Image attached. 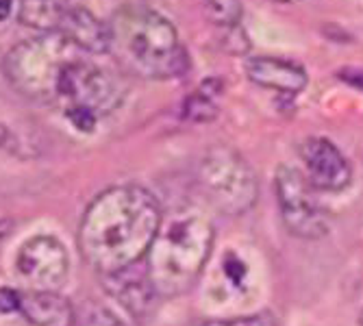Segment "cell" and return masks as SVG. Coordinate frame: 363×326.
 <instances>
[{
    "label": "cell",
    "instance_id": "1",
    "mask_svg": "<svg viewBox=\"0 0 363 326\" xmlns=\"http://www.w3.org/2000/svg\"><path fill=\"white\" fill-rule=\"evenodd\" d=\"M163 222L155 196L142 185H116L98 193L79 226V248L103 276L138 266Z\"/></svg>",
    "mask_w": 363,
    "mask_h": 326
},
{
    "label": "cell",
    "instance_id": "2",
    "mask_svg": "<svg viewBox=\"0 0 363 326\" xmlns=\"http://www.w3.org/2000/svg\"><path fill=\"white\" fill-rule=\"evenodd\" d=\"M109 24V52L133 77L166 81L183 77L189 57L170 20L148 7H122Z\"/></svg>",
    "mask_w": 363,
    "mask_h": 326
},
{
    "label": "cell",
    "instance_id": "3",
    "mask_svg": "<svg viewBox=\"0 0 363 326\" xmlns=\"http://www.w3.org/2000/svg\"><path fill=\"white\" fill-rule=\"evenodd\" d=\"M213 240V224L203 211L187 207L163 215L146 254V272L159 298H179L196 285L209 261Z\"/></svg>",
    "mask_w": 363,
    "mask_h": 326
},
{
    "label": "cell",
    "instance_id": "4",
    "mask_svg": "<svg viewBox=\"0 0 363 326\" xmlns=\"http://www.w3.org/2000/svg\"><path fill=\"white\" fill-rule=\"evenodd\" d=\"M79 52L59 33H46L13 46L3 61V72L11 87L30 101H57L61 79L70 63L81 59Z\"/></svg>",
    "mask_w": 363,
    "mask_h": 326
},
{
    "label": "cell",
    "instance_id": "5",
    "mask_svg": "<svg viewBox=\"0 0 363 326\" xmlns=\"http://www.w3.org/2000/svg\"><path fill=\"white\" fill-rule=\"evenodd\" d=\"M57 101L68 118L83 133H91L98 118L109 116L124 101V85L116 74L85 61L83 57L65 70Z\"/></svg>",
    "mask_w": 363,
    "mask_h": 326
},
{
    "label": "cell",
    "instance_id": "6",
    "mask_svg": "<svg viewBox=\"0 0 363 326\" xmlns=\"http://www.w3.org/2000/svg\"><path fill=\"white\" fill-rule=\"evenodd\" d=\"M198 179H201L207 198L226 215L248 211L259 196L252 168L244 157L226 146H218L205 154Z\"/></svg>",
    "mask_w": 363,
    "mask_h": 326
},
{
    "label": "cell",
    "instance_id": "7",
    "mask_svg": "<svg viewBox=\"0 0 363 326\" xmlns=\"http://www.w3.org/2000/svg\"><path fill=\"white\" fill-rule=\"evenodd\" d=\"M277 203L287 231L303 240H320L331 231V211L315 196V187L298 168L281 166L274 176Z\"/></svg>",
    "mask_w": 363,
    "mask_h": 326
},
{
    "label": "cell",
    "instance_id": "8",
    "mask_svg": "<svg viewBox=\"0 0 363 326\" xmlns=\"http://www.w3.org/2000/svg\"><path fill=\"white\" fill-rule=\"evenodd\" d=\"M16 270L28 285H33V289L57 291V287L68 276L70 259L57 237L38 235L20 248Z\"/></svg>",
    "mask_w": 363,
    "mask_h": 326
},
{
    "label": "cell",
    "instance_id": "9",
    "mask_svg": "<svg viewBox=\"0 0 363 326\" xmlns=\"http://www.w3.org/2000/svg\"><path fill=\"white\" fill-rule=\"evenodd\" d=\"M307 181L320 191H342L350 185L352 168L344 152L326 137H309L301 146Z\"/></svg>",
    "mask_w": 363,
    "mask_h": 326
},
{
    "label": "cell",
    "instance_id": "10",
    "mask_svg": "<svg viewBox=\"0 0 363 326\" xmlns=\"http://www.w3.org/2000/svg\"><path fill=\"white\" fill-rule=\"evenodd\" d=\"M248 79L279 94L296 96L307 87V72L298 63L281 59V57H252L246 61Z\"/></svg>",
    "mask_w": 363,
    "mask_h": 326
},
{
    "label": "cell",
    "instance_id": "11",
    "mask_svg": "<svg viewBox=\"0 0 363 326\" xmlns=\"http://www.w3.org/2000/svg\"><path fill=\"white\" fill-rule=\"evenodd\" d=\"M57 33L83 52H91V55L109 52V24L103 22L101 18H96L87 9L85 0L65 13Z\"/></svg>",
    "mask_w": 363,
    "mask_h": 326
},
{
    "label": "cell",
    "instance_id": "12",
    "mask_svg": "<svg viewBox=\"0 0 363 326\" xmlns=\"http://www.w3.org/2000/svg\"><path fill=\"white\" fill-rule=\"evenodd\" d=\"M103 279L107 283L105 285L107 291L138 320H144L155 309V300L159 296L150 285L148 272L135 274V266H133L128 270H122V272H116V274H109Z\"/></svg>",
    "mask_w": 363,
    "mask_h": 326
},
{
    "label": "cell",
    "instance_id": "13",
    "mask_svg": "<svg viewBox=\"0 0 363 326\" xmlns=\"http://www.w3.org/2000/svg\"><path fill=\"white\" fill-rule=\"evenodd\" d=\"M22 313L33 326H74L77 313L68 298H63L57 291H20V307Z\"/></svg>",
    "mask_w": 363,
    "mask_h": 326
},
{
    "label": "cell",
    "instance_id": "14",
    "mask_svg": "<svg viewBox=\"0 0 363 326\" xmlns=\"http://www.w3.org/2000/svg\"><path fill=\"white\" fill-rule=\"evenodd\" d=\"M83 0H20V20L26 26L57 33L65 13Z\"/></svg>",
    "mask_w": 363,
    "mask_h": 326
},
{
    "label": "cell",
    "instance_id": "15",
    "mask_svg": "<svg viewBox=\"0 0 363 326\" xmlns=\"http://www.w3.org/2000/svg\"><path fill=\"white\" fill-rule=\"evenodd\" d=\"M207 13L216 24H222L226 28L235 26L242 18V5L240 0H205Z\"/></svg>",
    "mask_w": 363,
    "mask_h": 326
},
{
    "label": "cell",
    "instance_id": "16",
    "mask_svg": "<svg viewBox=\"0 0 363 326\" xmlns=\"http://www.w3.org/2000/svg\"><path fill=\"white\" fill-rule=\"evenodd\" d=\"M216 105L207 91H196L185 103V118L196 120V122H207L216 116Z\"/></svg>",
    "mask_w": 363,
    "mask_h": 326
},
{
    "label": "cell",
    "instance_id": "17",
    "mask_svg": "<svg viewBox=\"0 0 363 326\" xmlns=\"http://www.w3.org/2000/svg\"><path fill=\"white\" fill-rule=\"evenodd\" d=\"M189 326H277V320L270 313H252L244 317H226V320H201Z\"/></svg>",
    "mask_w": 363,
    "mask_h": 326
},
{
    "label": "cell",
    "instance_id": "18",
    "mask_svg": "<svg viewBox=\"0 0 363 326\" xmlns=\"http://www.w3.org/2000/svg\"><path fill=\"white\" fill-rule=\"evenodd\" d=\"M79 326H126V324L113 311L105 307H94L91 311H87V315L81 320Z\"/></svg>",
    "mask_w": 363,
    "mask_h": 326
},
{
    "label": "cell",
    "instance_id": "19",
    "mask_svg": "<svg viewBox=\"0 0 363 326\" xmlns=\"http://www.w3.org/2000/svg\"><path fill=\"white\" fill-rule=\"evenodd\" d=\"M20 307V291L18 289H0V311L11 313Z\"/></svg>",
    "mask_w": 363,
    "mask_h": 326
},
{
    "label": "cell",
    "instance_id": "20",
    "mask_svg": "<svg viewBox=\"0 0 363 326\" xmlns=\"http://www.w3.org/2000/svg\"><path fill=\"white\" fill-rule=\"evenodd\" d=\"M11 228H13V222L11 220H0V242H3L11 233Z\"/></svg>",
    "mask_w": 363,
    "mask_h": 326
},
{
    "label": "cell",
    "instance_id": "21",
    "mask_svg": "<svg viewBox=\"0 0 363 326\" xmlns=\"http://www.w3.org/2000/svg\"><path fill=\"white\" fill-rule=\"evenodd\" d=\"M11 13V0H0V22L7 20Z\"/></svg>",
    "mask_w": 363,
    "mask_h": 326
},
{
    "label": "cell",
    "instance_id": "22",
    "mask_svg": "<svg viewBox=\"0 0 363 326\" xmlns=\"http://www.w3.org/2000/svg\"><path fill=\"white\" fill-rule=\"evenodd\" d=\"M5 142H7V126L0 122V148L5 146Z\"/></svg>",
    "mask_w": 363,
    "mask_h": 326
},
{
    "label": "cell",
    "instance_id": "23",
    "mask_svg": "<svg viewBox=\"0 0 363 326\" xmlns=\"http://www.w3.org/2000/svg\"><path fill=\"white\" fill-rule=\"evenodd\" d=\"M277 3H296V0H277Z\"/></svg>",
    "mask_w": 363,
    "mask_h": 326
},
{
    "label": "cell",
    "instance_id": "24",
    "mask_svg": "<svg viewBox=\"0 0 363 326\" xmlns=\"http://www.w3.org/2000/svg\"><path fill=\"white\" fill-rule=\"evenodd\" d=\"M361 326H363V311H361Z\"/></svg>",
    "mask_w": 363,
    "mask_h": 326
}]
</instances>
